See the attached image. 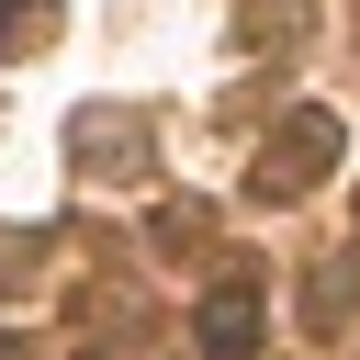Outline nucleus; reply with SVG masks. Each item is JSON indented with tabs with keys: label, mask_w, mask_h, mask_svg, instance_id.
<instances>
[{
	"label": "nucleus",
	"mask_w": 360,
	"mask_h": 360,
	"mask_svg": "<svg viewBox=\"0 0 360 360\" xmlns=\"http://www.w3.org/2000/svg\"><path fill=\"white\" fill-rule=\"evenodd\" d=\"M338 146H349V135H338V112H326V101H304V112H281V135L259 146L248 191H259V202H292V191H315V180L338 169Z\"/></svg>",
	"instance_id": "nucleus-1"
},
{
	"label": "nucleus",
	"mask_w": 360,
	"mask_h": 360,
	"mask_svg": "<svg viewBox=\"0 0 360 360\" xmlns=\"http://www.w3.org/2000/svg\"><path fill=\"white\" fill-rule=\"evenodd\" d=\"M79 169H112V180H146V112H79L68 124Z\"/></svg>",
	"instance_id": "nucleus-2"
},
{
	"label": "nucleus",
	"mask_w": 360,
	"mask_h": 360,
	"mask_svg": "<svg viewBox=\"0 0 360 360\" xmlns=\"http://www.w3.org/2000/svg\"><path fill=\"white\" fill-rule=\"evenodd\" d=\"M191 338H202L214 360H248V349H259V281H214L202 315H191Z\"/></svg>",
	"instance_id": "nucleus-3"
},
{
	"label": "nucleus",
	"mask_w": 360,
	"mask_h": 360,
	"mask_svg": "<svg viewBox=\"0 0 360 360\" xmlns=\"http://www.w3.org/2000/svg\"><path fill=\"white\" fill-rule=\"evenodd\" d=\"M349 315H360V259H315V281H304V326L338 338Z\"/></svg>",
	"instance_id": "nucleus-4"
},
{
	"label": "nucleus",
	"mask_w": 360,
	"mask_h": 360,
	"mask_svg": "<svg viewBox=\"0 0 360 360\" xmlns=\"http://www.w3.org/2000/svg\"><path fill=\"white\" fill-rule=\"evenodd\" d=\"M56 22H68L56 0H11V11H0V56H45V45H56Z\"/></svg>",
	"instance_id": "nucleus-5"
},
{
	"label": "nucleus",
	"mask_w": 360,
	"mask_h": 360,
	"mask_svg": "<svg viewBox=\"0 0 360 360\" xmlns=\"http://www.w3.org/2000/svg\"><path fill=\"white\" fill-rule=\"evenodd\" d=\"M202 236H214V225H202V202H180V214H158V248H169V259H180V248H202Z\"/></svg>",
	"instance_id": "nucleus-6"
},
{
	"label": "nucleus",
	"mask_w": 360,
	"mask_h": 360,
	"mask_svg": "<svg viewBox=\"0 0 360 360\" xmlns=\"http://www.w3.org/2000/svg\"><path fill=\"white\" fill-rule=\"evenodd\" d=\"M0 360H22V338H0Z\"/></svg>",
	"instance_id": "nucleus-7"
}]
</instances>
